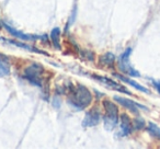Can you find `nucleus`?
<instances>
[{"instance_id": "4468645a", "label": "nucleus", "mask_w": 160, "mask_h": 149, "mask_svg": "<svg viewBox=\"0 0 160 149\" xmlns=\"http://www.w3.org/2000/svg\"><path fill=\"white\" fill-rule=\"evenodd\" d=\"M147 129H148L149 134H150L152 137L156 138H160V127L158 125H156L155 123H149L148 126H147Z\"/></svg>"}, {"instance_id": "ddd939ff", "label": "nucleus", "mask_w": 160, "mask_h": 149, "mask_svg": "<svg viewBox=\"0 0 160 149\" xmlns=\"http://www.w3.org/2000/svg\"><path fill=\"white\" fill-rule=\"evenodd\" d=\"M114 60H115V56L112 53H108L100 57V64L105 66H112L114 64Z\"/></svg>"}, {"instance_id": "423d86ee", "label": "nucleus", "mask_w": 160, "mask_h": 149, "mask_svg": "<svg viewBox=\"0 0 160 149\" xmlns=\"http://www.w3.org/2000/svg\"><path fill=\"white\" fill-rule=\"evenodd\" d=\"M93 78H96L97 80H99L100 82H102L103 85L108 86V87L111 88V89H114L115 91H120V92H123V93L131 94V92H129L126 88H124L123 86L118 85V83L115 82V81L111 80L110 78H107V77H101V76H96V75L93 76Z\"/></svg>"}, {"instance_id": "9d476101", "label": "nucleus", "mask_w": 160, "mask_h": 149, "mask_svg": "<svg viewBox=\"0 0 160 149\" xmlns=\"http://www.w3.org/2000/svg\"><path fill=\"white\" fill-rule=\"evenodd\" d=\"M10 75V62L7 56L0 54V77H7Z\"/></svg>"}, {"instance_id": "1a4fd4ad", "label": "nucleus", "mask_w": 160, "mask_h": 149, "mask_svg": "<svg viewBox=\"0 0 160 149\" xmlns=\"http://www.w3.org/2000/svg\"><path fill=\"white\" fill-rule=\"evenodd\" d=\"M132 122L129 120V117L126 114H123L122 115V123H121V132L120 135L121 136H128L132 133Z\"/></svg>"}, {"instance_id": "2eb2a0df", "label": "nucleus", "mask_w": 160, "mask_h": 149, "mask_svg": "<svg viewBox=\"0 0 160 149\" xmlns=\"http://www.w3.org/2000/svg\"><path fill=\"white\" fill-rule=\"evenodd\" d=\"M5 41H6V42H8V43H10V44L16 45V46H19V47H22V48H24V49H28V51H32V52H36V53L44 54L43 52L38 51V49H36V48H32V46H29V45H27V44H23V43L16 42V41H10V40H5Z\"/></svg>"}, {"instance_id": "39448f33", "label": "nucleus", "mask_w": 160, "mask_h": 149, "mask_svg": "<svg viewBox=\"0 0 160 149\" xmlns=\"http://www.w3.org/2000/svg\"><path fill=\"white\" fill-rule=\"evenodd\" d=\"M2 25L5 27V29L11 34L12 36H16L17 38L19 40H23V41H36L40 38V36L38 35H33V34H25V33H22V32H19L18 30L13 29L12 27H10L9 24L3 22Z\"/></svg>"}, {"instance_id": "9b49d317", "label": "nucleus", "mask_w": 160, "mask_h": 149, "mask_svg": "<svg viewBox=\"0 0 160 149\" xmlns=\"http://www.w3.org/2000/svg\"><path fill=\"white\" fill-rule=\"evenodd\" d=\"M113 75L116 77V78H118V79H120V80H122L123 82L128 83L129 86H132V87H134V88H135V89L139 90V91L144 92V93H149L148 89H146V88H145V87H142V86H140L139 83H137V82H136V81L132 80V79H129V78H126V77H124V76H121V75H118V73H113Z\"/></svg>"}, {"instance_id": "20e7f679", "label": "nucleus", "mask_w": 160, "mask_h": 149, "mask_svg": "<svg viewBox=\"0 0 160 149\" xmlns=\"http://www.w3.org/2000/svg\"><path fill=\"white\" fill-rule=\"evenodd\" d=\"M132 54V48L128 47L124 53L121 55L120 57V68L124 71L125 73H127L128 76H134V77H140L139 72L137 70L133 68V67L129 65V62H128V58H129V55Z\"/></svg>"}, {"instance_id": "f3484780", "label": "nucleus", "mask_w": 160, "mask_h": 149, "mask_svg": "<svg viewBox=\"0 0 160 149\" xmlns=\"http://www.w3.org/2000/svg\"><path fill=\"white\" fill-rule=\"evenodd\" d=\"M152 85L155 86V88L157 89V91L160 93V81H155V80H152Z\"/></svg>"}, {"instance_id": "f03ea898", "label": "nucleus", "mask_w": 160, "mask_h": 149, "mask_svg": "<svg viewBox=\"0 0 160 149\" xmlns=\"http://www.w3.org/2000/svg\"><path fill=\"white\" fill-rule=\"evenodd\" d=\"M103 105H104L105 111H107V114H105V117H104L105 129L112 131L118 122V107H116L113 102H111V101H109V100L103 101Z\"/></svg>"}, {"instance_id": "f257e3e1", "label": "nucleus", "mask_w": 160, "mask_h": 149, "mask_svg": "<svg viewBox=\"0 0 160 149\" xmlns=\"http://www.w3.org/2000/svg\"><path fill=\"white\" fill-rule=\"evenodd\" d=\"M92 96L90 93V91L85 87V86H77L75 90H73L72 94L69 98L68 102L72 105L73 107L78 110H83L85 107H87L88 105L91 103Z\"/></svg>"}, {"instance_id": "7ed1b4c3", "label": "nucleus", "mask_w": 160, "mask_h": 149, "mask_svg": "<svg viewBox=\"0 0 160 149\" xmlns=\"http://www.w3.org/2000/svg\"><path fill=\"white\" fill-rule=\"evenodd\" d=\"M43 72V67L40 64H33L25 69L24 77L34 86L42 87V79L41 75Z\"/></svg>"}, {"instance_id": "dca6fc26", "label": "nucleus", "mask_w": 160, "mask_h": 149, "mask_svg": "<svg viewBox=\"0 0 160 149\" xmlns=\"http://www.w3.org/2000/svg\"><path fill=\"white\" fill-rule=\"evenodd\" d=\"M134 123H135L136 128H142V127H144V125H145L144 121H142V120H138V118H136V120L134 121Z\"/></svg>"}, {"instance_id": "6e6552de", "label": "nucleus", "mask_w": 160, "mask_h": 149, "mask_svg": "<svg viewBox=\"0 0 160 149\" xmlns=\"http://www.w3.org/2000/svg\"><path fill=\"white\" fill-rule=\"evenodd\" d=\"M114 100H115L116 102L120 103L121 105H123V107H124L125 109H127V110H129V111H132L133 113H137V107L146 109V107H142V105H139V104H136V103L133 102V101L128 100V99L122 98V97L115 96V97H114Z\"/></svg>"}, {"instance_id": "f8f14e48", "label": "nucleus", "mask_w": 160, "mask_h": 149, "mask_svg": "<svg viewBox=\"0 0 160 149\" xmlns=\"http://www.w3.org/2000/svg\"><path fill=\"white\" fill-rule=\"evenodd\" d=\"M60 30L58 27L52 30L51 33V40L53 42L54 47H56L57 49H60Z\"/></svg>"}, {"instance_id": "0eeeda50", "label": "nucleus", "mask_w": 160, "mask_h": 149, "mask_svg": "<svg viewBox=\"0 0 160 149\" xmlns=\"http://www.w3.org/2000/svg\"><path fill=\"white\" fill-rule=\"evenodd\" d=\"M101 121V115L99 113V111L92 110L89 113L86 114L85 118L82 121V126L83 127H93L97 124H99V122Z\"/></svg>"}]
</instances>
